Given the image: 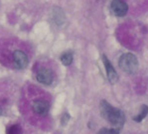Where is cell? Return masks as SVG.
I'll use <instances>...</instances> for the list:
<instances>
[{
    "label": "cell",
    "mask_w": 148,
    "mask_h": 134,
    "mask_svg": "<svg viewBox=\"0 0 148 134\" xmlns=\"http://www.w3.org/2000/svg\"><path fill=\"white\" fill-rule=\"evenodd\" d=\"M36 78L40 83H43L45 85H50L54 81V74L51 70L43 68L38 71Z\"/></svg>",
    "instance_id": "8992f818"
},
{
    "label": "cell",
    "mask_w": 148,
    "mask_h": 134,
    "mask_svg": "<svg viewBox=\"0 0 148 134\" xmlns=\"http://www.w3.org/2000/svg\"><path fill=\"white\" fill-rule=\"evenodd\" d=\"M101 114L109 124H111L114 128L121 129L125 122V115L123 111L115 108L106 100H101L99 104Z\"/></svg>",
    "instance_id": "6da1fadb"
},
{
    "label": "cell",
    "mask_w": 148,
    "mask_h": 134,
    "mask_svg": "<svg viewBox=\"0 0 148 134\" xmlns=\"http://www.w3.org/2000/svg\"><path fill=\"white\" fill-rule=\"evenodd\" d=\"M110 10L113 15L122 17L126 15L128 11V5L122 0H112L110 3Z\"/></svg>",
    "instance_id": "277c9868"
},
{
    "label": "cell",
    "mask_w": 148,
    "mask_h": 134,
    "mask_svg": "<svg viewBox=\"0 0 148 134\" xmlns=\"http://www.w3.org/2000/svg\"><path fill=\"white\" fill-rule=\"evenodd\" d=\"M147 114H148V105H146V104H142L140 112L138 113L136 116H133V120L135 122H141L145 117L147 116Z\"/></svg>",
    "instance_id": "9c48e42d"
},
{
    "label": "cell",
    "mask_w": 148,
    "mask_h": 134,
    "mask_svg": "<svg viewBox=\"0 0 148 134\" xmlns=\"http://www.w3.org/2000/svg\"><path fill=\"white\" fill-rule=\"evenodd\" d=\"M54 21L56 22L57 25H62L65 22V14L62 11V9L57 8L54 11Z\"/></svg>",
    "instance_id": "ba28073f"
},
{
    "label": "cell",
    "mask_w": 148,
    "mask_h": 134,
    "mask_svg": "<svg viewBox=\"0 0 148 134\" xmlns=\"http://www.w3.org/2000/svg\"><path fill=\"white\" fill-rule=\"evenodd\" d=\"M29 59L28 56L24 53L23 51L17 50L13 53V65L15 69L17 70H23L28 66Z\"/></svg>",
    "instance_id": "3957f363"
},
{
    "label": "cell",
    "mask_w": 148,
    "mask_h": 134,
    "mask_svg": "<svg viewBox=\"0 0 148 134\" xmlns=\"http://www.w3.org/2000/svg\"><path fill=\"white\" fill-rule=\"evenodd\" d=\"M118 66L124 72L128 75H132L138 70V60L135 55L131 53H126L120 56L118 61Z\"/></svg>",
    "instance_id": "7a4b0ae2"
},
{
    "label": "cell",
    "mask_w": 148,
    "mask_h": 134,
    "mask_svg": "<svg viewBox=\"0 0 148 134\" xmlns=\"http://www.w3.org/2000/svg\"><path fill=\"white\" fill-rule=\"evenodd\" d=\"M73 59H74V56H73V53L71 51L65 52L61 55V62L64 66H70L71 64L73 63Z\"/></svg>",
    "instance_id": "30bf717a"
},
{
    "label": "cell",
    "mask_w": 148,
    "mask_h": 134,
    "mask_svg": "<svg viewBox=\"0 0 148 134\" xmlns=\"http://www.w3.org/2000/svg\"><path fill=\"white\" fill-rule=\"evenodd\" d=\"M102 62H103L104 68H106V76H108V79L110 83H115L118 81V75L115 69L113 68V66L111 65V63L109 62L108 57L106 55H102Z\"/></svg>",
    "instance_id": "5b68a950"
},
{
    "label": "cell",
    "mask_w": 148,
    "mask_h": 134,
    "mask_svg": "<svg viewBox=\"0 0 148 134\" xmlns=\"http://www.w3.org/2000/svg\"><path fill=\"white\" fill-rule=\"evenodd\" d=\"M0 114H1V107H0Z\"/></svg>",
    "instance_id": "5bb4252c"
},
{
    "label": "cell",
    "mask_w": 148,
    "mask_h": 134,
    "mask_svg": "<svg viewBox=\"0 0 148 134\" xmlns=\"http://www.w3.org/2000/svg\"><path fill=\"white\" fill-rule=\"evenodd\" d=\"M119 129L117 128H106V127H102L101 129H99V131L97 134H119Z\"/></svg>",
    "instance_id": "7c38bea8"
},
{
    "label": "cell",
    "mask_w": 148,
    "mask_h": 134,
    "mask_svg": "<svg viewBox=\"0 0 148 134\" xmlns=\"http://www.w3.org/2000/svg\"><path fill=\"white\" fill-rule=\"evenodd\" d=\"M71 116L70 114L68 112H64L62 114V117H61V123H62V125H66V124L68 123V121L70 120Z\"/></svg>",
    "instance_id": "4fadbf2b"
},
{
    "label": "cell",
    "mask_w": 148,
    "mask_h": 134,
    "mask_svg": "<svg viewBox=\"0 0 148 134\" xmlns=\"http://www.w3.org/2000/svg\"><path fill=\"white\" fill-rule=\"evenodd\" d=\"M32 109L37 114L45 116V115L48 114L50 110V104L44 99H37L32 103Z\"/></svg>",
    "instance_id": "52a82bcc"
},
{
    "label": "cell",
    "mask_w": 148,
    "mask_h": 134,
    "mask_svg": "<svg viewBox=\"0 0 148 134\" xmlns=\"http://www.w3.org/2000/svg\"><path fill=\"white\" fill-rule=\"evenodd\" d=\"M6 134H23V130L19 124H13L7 128Z\"/></svg>",
    "instance_id": "8fae6325"
}]
</instances>
